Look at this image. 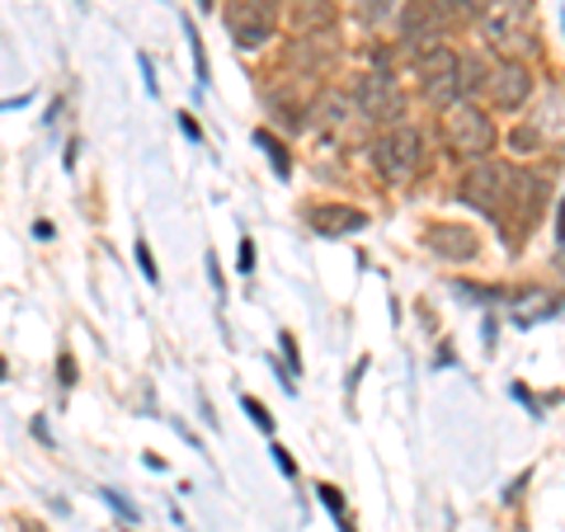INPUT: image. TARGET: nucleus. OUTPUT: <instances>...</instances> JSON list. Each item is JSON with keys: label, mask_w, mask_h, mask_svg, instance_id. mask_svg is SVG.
Returning a JSON list of instances; mask_svg holds the SVG:
<instances>
[{"label": "nucleus", "mask_w": 565, "mask_h": 532, "mask_svg": "<svg viewBox=\"0 0 565 532\" xmlns=\"http://www.w3.org/2000/svg\"><path fill=\"white\" fill-rule=\"evenodd\" d=\"M476 24H481V33L500 52L537 47V14L527 0H486V6H476Z\"/></svg>", "instance_id": "nucleus-1"}, {"label": "nucleus", "mask_w": 565, "mask_h": 532, "mask_svg": "<svg viewBox=\"0 0 565 532\" xmlns=\"http://www.w3.org/2000/svg\"><path fill=\"white\" fill-rule=\"evenodd\" d=\"M462 20H471L467 0H411V6L401 10V33H405V43L438 47V39Z\"/></svg>", "instance_id": "nucleus-2"}, {"label": "nucleus", "mask_w": 565, "mask_h": 532, "mask_svg": "<svg viewBox=\"0 0 565 532\" xmlns=\"http://www.w3.org/2000/svg\"><path fill=\"white\" fill-rule=\"evenodd\" d=\"M419 156H424V137L415 128H392L386 137H377L373 166L386 184H405L419 170Z\"/></svg>", "instance_id": "nucleus-3"}, {"label": "nucleus", "mask_w": 565, "mask_h": 532, "mask_svg": "<svg viewBox=\"0 0 565 532\" xmlns=\"http://www.w3.org/2000/svg\"><path fill=\"white\" fill-rule=\"evenodd\" d=\"M509 180H514V166L500 161H476L462 180V203L486 212V217H500V208L509 199Z\"/></svg>", "instance_id": "nucleus-4"}, {"label": "nucleus", "mask_w": 565, "mask_h": 532, "mask_svg": "<svg viewBox=\"0 0 565 532\" xmlns=\"http://www.w3.org/2000/svg\"><path fill=\"white\" fill-rule=\"evenodd\" d=\"M444 141L457 156H486L494 147V123L476 109V104H448Z\"/></svg>", "instance_id": "nucleus-5"}, {"label": "nucleus", "mask_w": 565, "mask_h": 532, "mask_svg": "<svg viewBox=\"0 0 565 532\" xmlns=\"http://www.w3.org/2000/svg\"><path fill=\"white\" fill-rule=\"evenodd\" d=\"M419 85H424V99L438 104V109H448L462 95V85H457V52L452 47H424L419 52Z\"/></svg>", "instance_id": "nucleus-6"}, {"label": "nucleus", "mask_w": 565, "mask_h": 532, "mask_svg": "<svg viewBox=\"0 0 565 532\" xmlns=\"http://www.w3.org/2000/svg\"><path fill=\"white\" fill-rule=\"evenodd\" d=\"M278 0H232L226 6V29L241 47H264L274 39V24H278Z\"/></svg>", "instance_id": "nucleus-7"}, {"label": "nucleus", "mask_w": 565, "mask_h": 532, "mask_svg": "<svg viewBox=\"0 0 565 532\" xmlns=\"http://www.w3.org/2000/svg\"><path fill=\"white\" fill-rule=\"evenodd\" d=\"M349 104H353V109H359L363 118H373V123H396L401 109H405V99H401V91H396L392 76H363V81L349 91Z\"/></svg>", "instance_id": "nucleus-8"}, {"label": "nucleus", "mask_w": 565, "mask_h": 532, "mask_svg": "<svg viewBox=\"0 0 565 532\" xmlns=\"http://www.w3.org/2000/svg\"><path fill=\"white\" fill-rule=\"evenodd\" d=\"M486 91H490V104L504 114H514L527 104V95H533V76H527L523 62H500L486 71Z\"/></svg>", "instance_id": "nucleus-9"}, {"label": "nucleus", "mask_w": 565, "mask_h": 532, "mask_svg": "<svg viewBox=\"0 0 565 532\" xmlns=\"http://www.w3.org/2000/svg\"><path fill=\"white\" fill-rule=\"evenodd\" d=\"M424 245H429L434 255H444V259H471V255H476L471 226H457V222H438V226H429Z\"/></svg>", "instance_id": "nucleus-10"}, {"label": "nucleus", "mask_w": 565, "mask_h": 532, "mask_svg": "<svg viewBox=\"0 0 565 532\" xmlns=\"http://www.w3.org/2000/svg\"><path fill=\"white\" fill-rule=\"evenodd\" d=\"M311 226L321 236H349V232H363L367 217L359 208H344V203H321V208H311Z\"/></svg>", "instance_id": "nucleus-11"}, {"label": "nucleus", "mask_w": 565, "mask_h": 532, "mask_svg": "<svg viewBox=\"0 0 565 532\" xmlns=\"http://www.w3.org/2000/svg\"><path fill=\"white\" fill-rule=\"evenodd\" d=\"M288 62H292L297 71H311V76H321V71L334 62V39H321V33H311V39L292 43Z\"/></svg>", "instance_id": "nucleus-12"}, {"label": "nucleus", "mask_w": 565, "mask_h": 532, "mask_svg": "<svg viewBox=\"0 0 565 532\" xmlns=\"http://www.w3.org/2000/svg\"><path fill=\"white\" fill-rule=\"evenodd\" d=\"M334 24V0H297L292 6V29L311 39V33H321Z\"/></svg>", "instance_id": "nucleus-13"}, {"label": "nucleus", "mask_w": 565, "mask_h": 532, "mask_svg": "<svg viewBox=\"0 0 565 532\" xmlns=\"http://www.w3.org/2000/svg\"><path fill=\"white\" fill-rule=\"evenodd\" d=\"M311 114H316V123H321V128H334V123H344V118L353 114V104H349L344 91H326L321 104H316Z\"/></svg>", "instance_id": "nucleus-14"}, {"label": "nucleus", "mask_w": 565, "mask_h": 532, "mask_svg": "<svg viewBox=\"0 0 565 532\" xmlns=\"http://www.w3.org/2000/svg\"><path fill=\"white\" fill-rule=\"evenodd\" d=\"M255 147H264V151H269V156H274V170L282 174V180H288V174H292V161H288V151H282V147H278V141H274L269 132H255Z\"/></svg>", "instance_id": "nucleus-15"}, {"label": "nucleus", "mask_w": 565, "mask_h": 532, "mask_svg": "<svg viewBox=\"0 0 565 532\" xmlns=\"http://www.w3.org/2000/svg\"><path fill=\"white\" fill-rule=\"evenodd\" d=\"M184 33H189V47H193V66H199V85H207V57H203V39H199V29L184 24Z\"/></svg>", "instance_id": "nucleus-16"}, {"label": "nucleus", "mask_w": 565, "mask_h": 532, "mask_svg": "<svg viewBox=\"0 0 565 532\" xmlns=\"http://www.w3.org/2000/svg\"><path fill=\"white\" fill-rule=\"evenodd\" d=\"M241 405H245V415H250V419L259 424V429H264V434H269V429H274V419H269V411H264V405H259L255 396H241Z\"/></svg>", "instance_id": "nucleus-17"}, {"label": "nucleus", "mask_w": 565, "mask_h": 532, "mask_svg": "<svg viewBox=\"0 0 565 532\" xmlns=\"http://www.w3.org/2000/svg\"><path fill=\"white\" fill-rule=\"evenodd\" d=\"M137 264H141V274H147L151 283H161V269H156V259H151V245H147V241H137Z\"/></svg>", "instance_id": "nucleus-18"}, {"label": "nucleus", "mask_w": 565, "mask_h": 532, "mask_svg": "<svg viewBox=\"0 0 565 532\" xmlns=\"http://www.w3.org/2000/svg\"><path fill=\"white\" fill-rule=\"evenodd\" d=\"M236 264H241V274H250V269H255V241H250V236L241 241V255H236Z\"/></svg>", "instance_id": "nucleus-19"}, {"label": "nucleus", "mask_w": 565, "mask_h": 532, "mask_svg": "<svg viewBox=\"0 0 565 532\" xmlns=\"http://www.w3.org/2000/svg\"><path fill=\"white\" fill-rule=\"evenodd\" d=\"M316 494H321V500L330 504V513H334V519H344V504H340V490H334V486H321V490H316Z\"/></svg>", "instance_id": "nucleus-20"}, {"label": "nucleus", "mask_w": 565, "mask_h": 532, "mask_svg": "<svg viewBox=\"0 0 565 532\" xmlns=\"http://www.w3.org/2000/svg\"><path fill=\"white\" fill-rule=\"evenodd\" d=\"M274 457H278V471H282V476H292V471H297V467H292V457L282 453V448H274Z\"/></svg>", "instance_id": "nucleus-21"}, {"label": "nucleus", "mask_w": 565, "mask_h": 532, "mask_svg": "<svg viewBox=\"0 0 565 532\" xmlns=\"http://www.w3.org/2000/svg\"><path fill=\"white\" fill-rule=\"evenodd\" d=\"M0 377H6V363H0Z\"/></svg>", "instance_id": "nucleus-22"}, {"label": "nucleus", "mask_w": 565, "mask_h": 532, "mask_svg": "<svg viewBox=\"0 0 565 532\" xmlns=\"http://www.w3.org/2000/svg\"><path fill=\"white\" fill-rule=\"evenodd\" d=\"M203 6H207V0H203Z\"/></svg>", "instance_id": "nucleus-23"}]
</instances>
